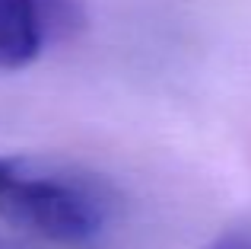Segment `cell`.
Here are the masks:
<instances>
[{"mask_svg":"<svg viewBox=\"0 0 251 249\" xmlns=\"http://www.w3.org/2000/svg\"><path fill=\"white\" fill-rule=\"evenodd\" d=\"M0 218L57 249H105L121 201L108 179L76 163L0 156Z\"/></svg>","mask_w":251,"mask_h":249,"instance_id":"6da1fadb","label":"cell"},{"mask_svg":"<svg viewBox=\"0 0 251 249\" xmlns=\"http://www.w3.org/2000/svg\"><path fill=\"white\" fill-rule=\"evenodd\" d=\"M83 23L76 0H0V67H29Z\"/></svg>","mask_w":251,"mask_h":249,"instance_id":"7a4b0ae2","label":"cell"},{"mask_svg":"<svg viewBox=\"0 0 251 249\" xmlns=\"http://www.w3.org/2000/svg\"><path fill=\"white\" fill-rule=\"evenodd\" d=\"M203 249H251V227H232L223 230L216 240H210Z\"/></svg>","mask_w":251,"mask_h":249,"instance_id":"3957f363","label":"cell"},{"mask_svg":"<svg viewBox=\"0 0 251 249\" xmlns=\"http://www.w3.org/2000/svg\"><path fill=\"white\" fill-rule=\"evenodd\" d=\"M0 249H32V246H25V243H19V240L6 237V233H0Z\"/></svg>","mask_w":251,"mask_h":249,"instance_id":"277c9868","label":"cell"}]
</instances>
